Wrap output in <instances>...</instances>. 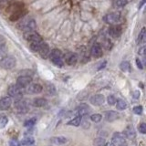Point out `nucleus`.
<instances>
[{"instance_id":"aec40b11","label":"nucleus","mask_w":146,"mask_h":146,"mask_svg":"<svg viewBox=\"0 0 146 146\" xmlns=\"http://www.w3.org/2000/svg\"><path fill=\"white\" fill-rule=\"evenodd\" d=\"M12 104V98L11 97H4L0 100V109L7 110L11 106Z\"/></svg>"},{"instance_id":"c756f323","label":"nucleus","mask_w":146,"mask_h":146,"mask_svg":"<svg viewBox=\"0 0 146 146\" xmlns=\"http://www.w3.org/2000/svg\"><path fill=\"white\" fill-rule=\"evenodd\" d=\"M42 43H43V41H42V42L30 43L29 47H30V48H31L32 51H34V52H38V50H39V48H40V47H41V45H42Z\"/></svg>"},{"instance_id":"a19ab883","label":"nucleus","mask_w":146,"mask_h":146,"mask_svg":"<svg viewBox=\"0 0 146 146\" xmlns=\"http://www.w3.org/2000/svg\"><path fill=\"white\" fill-rule=\"evenodd\" d=\"M135 62H136V66L138 67V68H140V70H143V63H141V59H139L138 58H137L135 59Z\"/></svg>"},{"instance_id":"8fccbe9b","label":"nucleus","mask_w":146,"mask_h":146,"mask_svg":"<svg viewBox=\"0 0 146 146\" xmlns=\"http://www.w3.org/2000/svg\"><path fill=\"white\" fill-rule=\"evenodd\" d=\"M128 1H129V0H128Z\"/></svg>"},{"instance_id":"2eb2a0df","label":"nucleus","mask_w":146,"mask_h":146,"mask_svg":"<svg viewBox=\"0 0 146 146\" xmlns=\"http://www.w3.org/2000/svg\"><path fill=\"white\" fill-rule=\"evenodd\" d=\"M43 90V87L41 86L38 83H33V84H29V86L27 87V93H30V94H38L40 93L41 91Z\"/></svg>"},{"instance_id":"a878e982","label":"nucleus","mask_w":146,"mask_h":146,"mask_svg":"<svg viewBox=\"0 0 146 146\" xmlns=\"http://www.w3.org/2000/svg\"><path fill=\"white\" fill-rule=\"evenodd\" d=\"M120 68L123 72H129L131 71V64L129 61H122L120 64Z\"/></svg>"},{"instance_id":"f3484780","label":"nucleus","mask_w":146,"mask_h":146,"mask_svg":"<svg viewBox=\"0 0 146 146\" xmlns=\"http://www.w3.org/2000/svg\"><path fill=\"white\" fill-rule=\"evenodd\" d=\"M38 52V54L40 55V57L42 58H47L48 57V55H49V52H50L49 46L47 43L43 42Z\"/></svg>"},{"instance_id":"a211bd4d","label":"nucleus","mask_w":146,"mask_h":146,"mask_svg":"<svg viewBox=\"0 0 146 146\" xmlns=\"http://www.w3.org/2000/svg\"><path fill=\"white\" fill-rule=\"evenodd\" d=\"M122 134L129 140H133L135 138V136H136L135 131L133 129V127H132V125H128L126 127V129L124 130V131H123Z\"/></svg>"},{"instance_id":"5701e85b","label":"nucleus","mask_w":146,"mask_h":146,"mask_svg":"<svg viewBox=\"0 0 146 146\" xmlns=\"http://www.w3.org/2000/svg\"><path fill=\"white\" fill-rule=\"evenodd\" d=\"M48 104V100L44 99V98H36L34 99V102H33V105L35 107H38V108H41V107H44L46 105Z\"/></svg>"},{"instance_id":"423d86ee","label":"nucleus","mask_w":146,"mask_h":146,"mask_svg":"<svg viewBox=\"0 0 146 146\" xmlns=\"http://www.w3.org/2000/svg\"><path fill=\"white\" fill-rule=\"evenodd\" d=\"M7 92H8V95L9 97L11 98H15V99H17L19 100L21 97H22V89L18 88L17 85H11L9 86V88L7 90Z\"/></svg>"},{"instance_id":"4468645a","label":"nucleus","mask_w":146,"mask_h":146,"mask_svg":"<svg viewBox=\"0 0 146 146\" xmlns=\"http://www.w3.org/2000/svg\"><path fill=\"white\" fill-rule=\"evenodd\" d=\"M90 111H91V109L85 103H82L77 107V113L79 116H81V117L87 116Z\"/></svg>"},{"instance_id":"c9c22d12","label":"nucleus","mask_w":146,"mask_h":146,"mask_svg":"<svg viewBox=\"0 0 146 146\" xmlns=\"http://www.w3.org/2000/svg\"><path fill=\"white\" fill-rule=\"evenodd\" d=\"M47 90H48V92H49V94L54 95L55 92H56V89H55V86L53 84H48L47 87Z\"/></svg>"},{"instance_id":"7ed1b4c3","label":"nucleus","mask_w":146,"mask_h":146,"mask_svg":"<svg viewBox=\"0 0 146 146\" xmlns=\"http://www.w3.org/2000/svg\"><path fill=\"white\" fill-rule=\"evenodd\" d=\"M103 20L110 25H117L121 20V15L117 12H111L107 14L103 17Z\"/></svg>"},{"instance_id":"79ce46f5","label":"nucleus","mask_w":146,"mask_h":146,"mask_svg":"<svg viewBox=\"0 0 146 146\" xmlns=\"http://www.w3.org/2000/svg\"><path fill=\"white\" fill-rule=\"evenodd\" d=\"M104 46L106 47L107 49H111V46H112V44H111V40H110V39H106V40H105Z\"/></svg>"},{"instance_id":"49530a36","label":"nucleus","mask_w":146,"mask_h":146,"mask_svg":"<svg viewBox=\"0 0 146 146\" xmlns=\"http://www.w3.org/2000/svg\"><path fill=\"white\" fill-rule=\"evenodd\" d=\"M144 51H145V48L144 47L141 48L139 49V55H141V56H144Z\"/></svg>"},{"instance_id":"1a4fd4ad","label":"nucleus","mask_w":146,"mask_h":146,"mask_svg":"<svg viewBox=\"0 0 146 146\" xmlns=\"http://www.w3.org/2000/svg\"><path fill=\"white\" fill-rule=\"evenodd\" d=\"M122 29L120 25H111L108 29V34L113 38H118L121 36Z\"/></svg>"},{"instance_id":"a18cd8bd","label":"nucleus","mask_w":146,"mask_h":146,"mask_svg":"<svg viewBox=\"0 0 146 146\" xmlns=\"http://www.w3.org/2000/svg\"><path fill=\"white\" fill-rule=\"evenodd\" d=\"M106 65H107V61H104L102 64H100V65L99 66V68H98V70H102V68H104L105 67H106Z\"/></svg>"},{"instance_id":"7c9ffc66","label":"nucleus","mask_w":146,"mask_h":146,"mask_svg":"<svg viewBox=\"0 0 146 146\" xmlns=\"http://www.w3.org/2000/svg\"><path fill=\"white\" fill-rule=\"evenodd\" d=\"M8 122V119L6 116H1L0 117V129H3L7 126Z\"/></svg>"},{"instance_id":"393cba45","label":"nucleus","mask_w":146,"mask_h":146,"mask_svg":"<svg viewBox=\"0 0 146 146\" xmlns=\"http://www.w3.org/2000/svg\"><path fill=\"white\" fill-rule=\"evenodd\" d=\"M81 120H82V117L81 116H76L74 119H72L70 121H68L67 124L68 125H72V126H80V123H81Z\"/></svg>"},{"instance_id":"39448f33","label":"nucleus","mask_w":146,"mask_h":146,"mask_svg":"<svg viewBox=\"0 0 146 146\" xmlns=\"http://www.w3.org/2000/svg\"><path fill=\"white\" fill-rule=\"evenodd\" d=\"M32 82V78L29 75L19 76L17 80V86L20 89H25Z\"/></svg>"},{"instance_id":"9d476101","label":"nucleus","mask_w":146,"mask_h":146,"mask_svg":"<svg viewBox=\"0 0 146 146\" xmlns=\"http://www.w3.org/2000/svg\"><path fill=\"white\" fill-rule=\"evenodd\" d=\"M27 10L26 8H23V9H20V10L18 11H16L12 14H10V17H9V20L12 21V22H16V21H18L19 19H22L23 17H26L27 15Z\"/></svg>"},{"instance_id":"b1692460","label":"nucleus","mask_w":146,"mask_h":146,"mask_svg":"<svg viewBox=\"0 0 146 146\" xmlns=\"http://www.w3.org/2000/svg\"><path fill=\"white\" fill-rule=\"evenodd\" d=\"M20 143L22 146H32L35 143V139L32 136H26L24 139H23Z\"/></svg>"},{"instance_id":"9b49d317","label":"nucleus","mask_w":146,"mask_h":146,"mask_svg":"<svg viewBox=\"0 0 146 146\" xmlns=\"http://www.w3.org/2000/svg\"><path fill=\"white\" fill-rule=\"evenodd\" d=\"M25 36L27 39V41H29V43H36V42H42L43 41L41 36L38 33H36V31H32V32H29V33H26Z\"/></svg>"},{"instance_id":"6e6552de","label":"nucleus","mask_w":146,"mask_h":146,"mask_svg":"<svg viewBox=\"0 0 146 146\" xmlns=\"http://www.w3.org/2000/svg\"><path fill=\"white\" fill-rule=\"evenodd\" d=\"M64 63L68 64V66H74L78 62V56L76 53L73 52H67L65 55H63Z\"/></svg>"},{"instance_id":"cd10ccee","label":"nucleus","mask_w":146,"mask_h":146,"mask_svg":"<svg viewBox=\"0 0 146 146\" xmlns=\"http://www.w3.org/2000/svg\"><path fill=\"white\" fill-rule=\"evenodd\" d=\"M144 38H145V27H143V29H141L138 36H137V40H136L137 44H141V42H143Z\"/></svg>"},{"instance_id":"f257e3e1","label":"nucleus","mask_w":146,"mask_h":146,"mask_svg":"<svg viewBox=\"0 0 146 146\" xmlns=\"http://www.w3.org/2000/svg\"><path fill=\"white\" fill-rule=\"evenodd\" d=\"M48 57L55 66H57L58 68H62L64 66L63 54L61 52V50H59L58 48H53L49 52Z\"/></svg>"},{"instance_id":"f03ea898","label":"nucleus","mask_w":146,"mask_h":146,"mask_svg":"<svg viewBox=\"0 0 146 146\" xmlns=\"http://www.w3.org/2000/svg\"><path fill=\"white\" fill-rule=\"evenodd\" d=\"M17 60L13 56H5L0 59V67L4 70H12L15 68Z\"/></svg>"},{"instance_id":"c85d7f7f","label":"nucleus","mask_w":146,"mask_h":146,"mask_svg":"<svg viewBox=\"0 0 146 146\" xmlns=\"http://www.w3.org/2000/svg\"><path fill=\"white\" fill-rule=\"evenodd\" d=\"M128 3H129L128 0H115V1H114V6L116 7L121 8V7H126Z\"/></svg>"},{"instance_id":"ddd939ff","label":"nucleus","mask_w":146,"mask_h":146,"mask_svg":"<svg viewBox=\"0 0 146 146\" xmlns=\"http://www.w3.org/2000/svg\"><path fill=\"white\" fill-rule=\"evenodd\" d=\"M23 8H25L24 3H22V2H14V3L9 5V6L7 7V13L12 14V13L18 11V10H20V9H23Z\"/></svg>"},{"instance_id":"6ab92c4d","label":"nucleus","mask_w":146,"mask_h":146,"mask_svg":"<svg viewBox=\"0 0 146 146\" xmlns=\"http://www.w3.org/2000/svg\"><path fill=\"white\" fill-rule=\"evenodd\" d=\"M120 115L117 111H105V119H106L107 121L110 122H112L114 121H116L117 119H119Z\"/></svg>"},{"instance_id":"c03bdc74","label":"nucleus","mask_w":146,"mask_h":146,"mask_svg":"<svg viewBox=\"0 0 146 146\" xmlns=\"http://www.w3.org/2000/svg\"><path fill=\"white\" fill-rule=\"evenodd\" d=\"M132 96L135 98V99H138L140 97V91L139 90H135L133 93H132Z\"/></svg>"},{"instance_id":"412c9836","label":"nucleus","mask_w":146,"mask_h":146,"mask_svg":"<svg viewBox=\"0 0 146 146\" xmlns=\"http://www.w3.org/2000/svg\"><path fill=\"white\" fill-rule=\"evenodd\" d=\"M16 108L17 109V111L19 112H27V110H29L27 102H25V100H22L20 99L16 102Z\"/></svg>"},{"instance_id":"72a5a7b5","label":"nucleus","mask_w":146,"mask_h":146,"mask_svg":"<svg viewBox=\"0 0 146 146\" xmlns=\"http://www.w3.org/2000/svg\"><path fill=\"white\" fill-rule=\"evenodd\" d=\"M36 119L35 117L31 118V119H29V120L26 121V122L24 123V125L26 127H32V126H34L36 124Z\"/></svg>"},{"instance_id":"20e7f679","label":"nucleus","mask_w":146,"mask_h":146,"mask_svg":"<svg viewBox=\"0 0 146 146\" xmlns=\"http://www.w3.org/2000/svg\"><path fill=\"white\" fill-rule=\"evenodd\" d=\"M21 29L26 33H29V32L35 31L36 27V23L33 19V18H30V19H27L23 21V24L21 23Z\"/></svg>"},{"instance_id":"4be33fe9","label":"nucleus","mask_w":146,"mask_h":146,"mask_svg":"<svg viewBox=\"0 0 146 146\" xmlns=\"http://www.w3.org/2000/svg\"><path fill=\"white\" fill-rule=\"evenodd\" d=\"M50 141L57 145H63L67 143V138H65V137H63V136L53 137V138H51V140H50Z\"/></svg>"},{"instance_id":"58836bf2","label":"nucleus","mask_w":146,"mask_h":146,"mask_svg":"<svg viewBox=\"0 0 146 146\" xmlns=\"http://www.w3.org/2000/svg\"><path fill=\"white\" fill-rule=\"evenodd\" d=\"M133 112L137 115H141V113H143V107L141 106H135L133 108Z\"/></svg>"},{"instance_id":"f8f14e48","label":"nucleus","mask_w":146,"mask_h":146,"mask_svg":"<svg viewBox=\"0 0 146 146\" xmlns=\"http://www.w3.org/2000/svg\"><path fill=\"white\" fill-rule=\"evenodd\" d=\"M90 55L95 58H99L102 57L103 52H102V45L99 43H95L90 48Z\"/></svg>"},{"instance_id":"37998d69","label":"nucleus","mask_w":146,"mask_h":146,"mask_svg":"<svg viewBox=\"0 0 146 146\" xmlns=\"http://www.w3.org/2000/svg\"><path fill=\"white\" fill-rule=\"evenodd\" d=\"M80 124H83L84 129H88V128L90 127V122H88V121H87V120H81Z\"/></svg>"},{"instance_id":"e433bc0d","label":"nucleus","mask_w":146,"mask_h":146,"mask_svg":"<svg viewBox=\"0 0 146 146\" xmlns=\"http://www.w3.org/2000/svg\"><path fill=\"white\" fill-rule=\"evenodd\" d=\"M107 100H108V103L110 105H114V104L116 103V102H117L116 98L114 97L113 95H110L109 97H108V99H107Z\"/></svg>"},{"instance_id":"4c0bfd02","label":"nucleus","mask_w":146,"mask_h":146,"mask_svg":"<svg viewBox=\"0 0 146 146\" xmlns=\"http://www.w3.org/2000/svg\"><path fill=\"white\" fill-rule=\"evenodd\" d=\"M9 146H22L20 141L17 139H12L9 141Z\"/></svg>"},{"instance_id":"bb28decb","label":"nucleus","mask_w":146,"mask_h":146,"mask_svg":"<svg viewBox=\"0 0 146 146\" xmlns=\"http://www.w3.org/2000/svg\"><path fill=\"white\" fill-rule=\"evenodd\" d=\"M115 104H116V108L119 111H124L127 108V103L123 100H118Z\"/></svg>"},{"instance_id":"f704fd0d","label":"nucleus","mask_w":146,"mask_h":146,"mask_svg":"<svg viewBox=\"0 0 146 146\" xmlns=\"http://www.w3.org/2000/svg\"><path fill=\"white\" fill-rule=\"evenodd\" d=\"M7 52V46L5 39L2 40V42H0V54H5Z\"/></svg>"},{"instance_id":"473e14b6","label":"nucleus","mask_w":146,"mask_h":146,"mask_svg":"<svg viewBox=\"0 0 146 146\" xmlns=\"http://www.w3.org/2000/svg\"><path fill=\"white\" fill-rule=\"evenodd\" d=\"M106 141L103 138H97L94 140V146H104Z\"/></svg>"},{"instance_id":"2f4dec72","label":"nucleus","mask_w":146,"mask_h":146,"mask_svg":"<svg viewBox=\"0 0 146 146\" xmlns=\"http://www.w3.org/2000/svg\"><path fill=\"white\" fill-rule=\"evenodd\" d=\"M102 116L99 113L92 114V115L90 116V120L94 122H100V121H102Z\"/></svg>"},{"instance_id":"de8ad7c7","label":"nucleus","mask_w":146,"mask_h":146,"mask_svg":"<svg viewBox=\"0 0 146 146\" xmlns=\"http://www.w3.org/2000/svg\"><path fill=\"white\" fill-rule=\"evenodd\" d=\"M145 2H146V0H141V3H140V5H139V9H141V7H143V6L145 4Z\"/></svg>"},{"instance_id":"ea45409f","label":"nucleus","mask_w":146,"mask_h":146,"mask_svg":"<svg viewBox=\"0 0 146 146\" xmlns=\"http://www.w3.org/2000/svg\"><path fill=\"white\" fill-rule=\"evenodd\" d=\"M139 131L141 133H146V124L145 123H141V124L139 126Z\"/></svg>"},{"instance_id":"09e8293b","label":"nucleus","mask_w":146,"mask_h":146,"mask_svg":"<svg viewBox=\"0 0 146 146\" xmlns=\"http://www.w3.org/2000/svg\"><path fill=\"white\" fill-rule=\"evenodd\" d=\"M122 146H125V145H122Z\"/></svg>"},{"instance_id":"0eeeda50","label":"nucleus","mask_w":146,"mask_h":146,"mask_svg":"<svg viewBox=\"0 0 146 146\" xmlns=\"http://www.w3.org/2000/svg\"><path fill=\"white\" fill-rule=\"evenodd\" d=\"M111 145L112 146H122L125 143V137L121 132H115L111 138Z\"/></svg>"},{"instance_id":"dca6fc26","label":"nucleus","mask_w":146,"mask_h":146,"mask_svg":"<svg viewBox=\"0 0 146 146\" xmlns=\"http://www.w3.org/2000/svg\"><path fill=\"white\" fill-rule=\"evenodd\" d=\"M90 102L91 104L94 105V106H100V105H102L104 103L105 97L102 94H96V95H93L92 97H90Z\"/></svg>"}]
</instances>
